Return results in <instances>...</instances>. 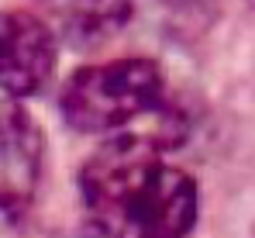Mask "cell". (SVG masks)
<instances>
[{
  "label": "cell",
  "instance_id": "1",
  "mask_svg": "<svg viewBox=\"0 0 255 238\" xmlns=\"http://www.w3.org/2000/svg\"><path fill=\"white\" fill-rule=\"evenodd\" d=\"M159 131H118L83 166V207L104 238H186L197 221V183L162 159Z\"/></svg>",
  "mask_w": 255,
  "mask_h": 238
},
{
  "label": "cell",
  "instance_id": "2",
  "mask_svg": "<svg viewBox=\"0 0 255 238\" xmlns=\"http://www.w3.org/2000/svg\"><path fill=\"white\" fill-rule=\"evenodd\" d=\"M162 111V73L148 59L86 66L62 90V118L83 135H118Z\"/></svg>",
  "mask_w": 255,
  "mask_h": 238
},
{
  "label": "cell",
  "instance_id": "3",
  "mask_svg": "<svg viewBox=\"0 0 255 238\" xmlns=\"http://www.w3.org/2000/svg\"><path fill=\"white\" fill-rule=\"evenodd\" d=\"M45 138L17 97L0 100V228L17 225L38 194Z\"/></svg>",
  "mask_w": 255,
  "mask_h": 238
},
{
  "label": "cell",
  "instance_id": "4",
  "mask_svg": "<svg viewBox=\"0 0 255 238\" xmlns=\"http://www.w3.org/2000/svg\"><path fill=\"white\" fill-rule=\"evenodd\" d=\"M55 69V31L45 17L0 10V90L7 97L38 93Z\"/></svg>",
  "mask_w": 255,
  "mask_h": 238
},
{
  "label": "cell",
  "instance_id": "5",
  "mask_svg": "<svg viewBox=\"0 0 255 238\" xmlns=\"http://www.w3.org/2000/svg\"><path fill=\"white\" fill-rule=\"evenodd\" d=\"M131 17V0H48V24L76 48H93Z\"/></svg>",
  "mask_w": 255,
  "mask_h": 238
},
{
  "label": "cell",
  "instance_id": "6",
  "mask_svg": "<svg viewBox=\"0 0 255 238\" xmlns=\"http://www.w3.org/2000/svg\"><path fill=\"white\" fill-rule=\"evenodd\" d=\"M134 10L162 35H200L214 17V0H131V14Z\"/></svg>",
  "mask_w": 255,
  "mask_h": 238
}]
</instances>
